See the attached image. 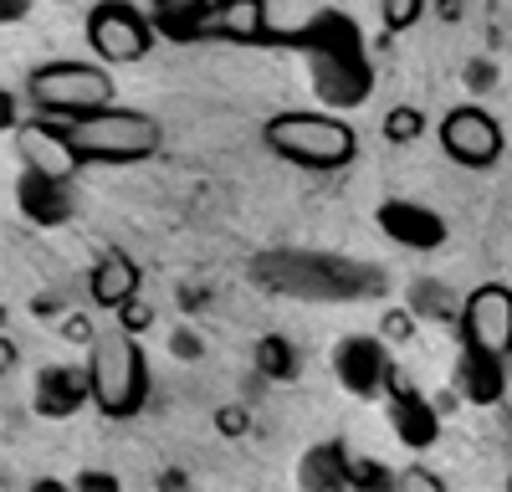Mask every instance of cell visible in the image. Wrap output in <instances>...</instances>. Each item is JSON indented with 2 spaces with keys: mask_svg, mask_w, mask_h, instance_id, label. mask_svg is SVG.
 <instances>
[{
  "mask_svg": "<svg viewBox=\"0 0 512 492\" xmlns=\"http://www.w3.org/2000/svg\"><path fill=\"white\" fill-rule=\"evenodd\" d=\"M210 36L267 41V0H210Z\"/></svg>",
  "mask_w": 512,
  "mask_h": 492,
  "instance_id": "17",
  "label": "cell"
},
{
  "mask_svg": "<svg viewBox=\"0 0 512 492\" xmlns=\"http://www.w3.org/2000/svg\"><path fill=\"white\" fill-rule=\"evenodd\" d=\"M297 47L308 52V72H313V88L323 103L333 108H354L369 98L374 88V67H369V52H364V36L354 21L344 16H318L303 36H292Z\"/></svg>",
  "mask_w": 512,
  "mask_h": 492,
  "instance_id": "2",
  "label": "cell"
},
{
  "mask_svg": "<svg viewBox=\"0 0 512 492\" xmlns=\"http://www.w3.org/2000/svg\"><path fill=\"white\" fill-rule=\"evenodd\" d=\"M420 129H425V118L415 108H390V118H384V139H395V144L420 139Z\"/></svg>",
  "mask_w": 512,
  "mask_h": 492,
  "instance_id": "22",
  "label": "cell"
},
{
  "mask_svg": "<svg viewBox=\"0 0 512 492\" xmlns=\"http://www.w3.org/2000/svg\"><path fill=\"white\" fill-rule=\"evenodd\" d=\"M256 369H262V375H272V380H292V375H297V354H292V344L277 339V334H267L262 344H256Z\"/></svg>",
  "mask_w": 512,
  "mask_h": 492,
  "instance_id": "20",
  "label": "cell"
},
{
  "mask_svg": "<svg viewBox=\"0 0 512 492\" xmlns=\"http://www.w3.org/2000/svg\"><path fill=\"white\" fill-rule=\"evenodd\" d=\"M88 41L103 62H139L154 47V31L128 0H108L88 16Z\"/></svg>",
  "mask_w": 512,
  "mask_h": 492,
  "instance_id": "7",
  "label": "cell"
},
{
  "mask_svg": "<svg viewBox=\"0 0 512 492\" xmlns=\"http://www.w3.org/2000/svg\"><path fill=\"white\" fill-rule=\"evenodd\" d=\"M384 334H390V339H410V318L405 313H390V318H384Z\"/></svg>",
  "mask_w": 512,
  "mask_h": 492,
  "instance_id": "28",
  "label": "cell"
},
{
  "mask_svg": "<svg viewBox=\"0 0 512 492\" xmlns=\"http://www.w3.org/2000/svg\"><path fill=\"white\" fill-rule=\"evenodd\" d=\"M441 144L456 164H472V170H487V164H497L502 154V129L497 118L482 113V108H451L446 123H441Z\"/></svg>",
  "mask_w": 512,
  "mask_h": 492,
  "instance_id": "9",
  "label": "cell"
},
{
  "mask_svg": "<svg viewBox=\"0 0 512 492\" xmlns=\"http://www.w3.org/2000/svg\"><path fill=\"white\" fill-rule=\"evenodd\" d=\"M67 134L77 144L82 159H103V164H128V159H144L159 144V123L149 113H128V108H98V113H82L67 123Z\"/></svg>",
  "mask_w": 512,
  "mask_h": 492,
  "instance_id": "5",
  "label": "cell"
},
{
  "mask_svg": "<svg viewBox=\"0 0 512 492\" xmlns=\"http://www.w3.org/2000/svg\"><path fill=\"white\" fill-rule=\"evenodd\" d=\"M77 487H118V477H103V472H88V477H77Z\"/></svg>",
  "mask_w": 512,
  "mask_h": 492,
  "instance_id": "31",
  "label": "cell"
},
{
  "mask_svg": "<svg viewBox=\"0 0 512 492\" xmlns=\"http://www.w3.org/2000/svg\"><path fill=\"white\" fill-rule=\"evenodd\" d=\"M461 344H487L497 354H512V287L487 282L461 303Z\"/></svg>",
  "mask_w": 512,
  "mask_h": 492,
  "instance_id": "8",
  "label": "cell"
},
{
  "mask_svg": "<svg viewBox=\"0 0 512 492\" xmlns=\"http://www.w3.org/2000/svg\"><path fill=\"white\" fill-rule=\"evenodd\" d=\"M425 11V0H384V26L390 31H410Z\"/></svg>",
  "mask_w": 512,
  "mask_h": 492,
  "instance_id": "23",
  "label": "cell"
},
{
  "mask_svg": "<svg viewBox=\"0 0 512 492\" xmlns=\"http://www.w3.org/2000/svg\"><path fill=\"white\" fill-rule=\"evenodd\" d=\"M26 93L41 113H62V118H82V113H98L113 98V77L103 67L88 62H52V67H36Z\"/></svg>",
  "mask_w": 512,
  "mask_h": 492,
  "instance_id": "6",
  "label": "cell"
},
{
  "mask_svg": "<svg viewBox=\"0 0 512 492\" xmlns=\"http://www.w3.org/2000/svg\"><path fill=\"white\" fill-rule=\"evenodd\" d=\"M88 375H93V405L103 416H113V421L134 416L149 395V364L134 344V328H108V334L93 339Z\"/></svg>",
  "mask_w": 512,
  "mask_h": 492,
  "instance_id": "3",
  "label": "cell"
},
{
  "mask_svg": "<svg viewBox=\"0 0 512 492\" xmlns=\"http://www.w3.org/2000/svg\"><path fill=\"white\" fill-rule=\"evenodd\" d=\"M400 487H415V492H441L446 482H441L436 472H420V467H415V472H405V477H400Z\"/></svg>",
  "mask_w": 512,
  "mask_h": 492,
  "instance_id": "24",
  "label": "cell"
},
{
  "mask_svg": "<svg viewBox=\"0 0 512 492\" xmlns=\"http://www.w3.org/2000/svg\"><path fill=\"white\" fill-rule=\"evenodd\" d=\"M16 205H21V216L36 221V226H62L72 216V200L62 190L57 175H41V170H26L16 180Z\"/></svg>",
  "mask_w": 512,
  "mask_h": 492,
  "instance_id": "15",
  "label": "cell"
},
{
  "mask_svg": "<svg viewBox=\"0 0 512 492\" xmlns=\"http://www.w3.org/2000/svg\"><path fill=\"white\" fill-rule=\"evenodd\" d=\"M390 385H395V375H390ZM390 416H395V436H400L410 451L436 446V436H441V421H436L431 400H420L415 390L395 385V395H390Z\"/></svg>",
  "mask_w": 512,
  "mask_h": 492,
  "instance_id": "16",
  "label": "cell"
},
{
  "mask_svg": "<svg viewBox=\"0 0 512 492\" xmlns=\"http://www.w3.org/2000/svg\"><path fill=\"white\" fill-rule=\"evenodd\" d=\"M154 313H149V303H139V298H128L123 303V328H144Z\"/></svg>",
  "mask_w": 512,
  "mask_h": 492,
  "instance_id": "25",
  "label": "cell"
},
{
  "mask_svg": "<svg viewBox=\"0 0 512 492\" xmlns=\"http://www.w3.org/2000/svg\"><path fill=\"white\" fill-rule=\"evenodd\" d=\"M390 477H384L379 467H354V487H384Z\"/></svg>",
  "mask_w": 512,
  "mask_h": 492,
  "instance_id": "27",
  "label": "cell"
},
{
  "mask_svg": "<svg viewBox=\"0 0 512 492\" xmlns=\"http://www.w3.org/2000/svg\"><path fill=\"white\" fill-rule=\"evenodd\" d=\"M333 369H338V380H344V390H354V395H374L384 380L395 375V369L384 364L379 339H344L338 354H333Z\"/></svg>",
  "mask_w": 512,
  "mask_h": 492,
  "instance_id": "12",
  "label": "cell"
},
{
  "mask_svg": "<svg viewBox=\"0 0 512 492\" xmlns=\"http://www.w3.org/2000/svg\"><path fill=\"white\" fill-rule=\"evenodd\" d=\"M82 400H93V375H88V369L52 364V369H41V375H36V410H41V416L62 421V416H72Z\"/></svg>",
  "mask_w": 512,
  "mask_h": 492,
  "instance_id": "14",
  "label": "cell"
},
{
  "mask_svg": "<svg viewBox=\"0 0 512 492\" xmlns=\"http://www.w3.org/2000/svg\"><path fill=\"white\" fill-rule=\"evenodd\" d=\"M216 426H221V431H231V436H241V431H246V410H236V405H231V410H221Z\"/></svg>",
  "mask_w": 512,
  "mask_h": 492,
  "instance_id": "26",
  "label": "cell"
},
{
  "mask_svg": "<svg viewBox=\"0 0 512 492\" xmlns=\"http://www.w3.org/2000/svg\"><path fill=\"white\" fill-rule=\"evenodd\" d=\"M262 134H267L272 154H282L292 164H308V170H338L359 149L349 123L323 118V113H277V118H267Z\"/></svg>",
  "mask_w": 512,
  "mask_h": 492,
  "instance_id": "4",
  "label": "cell"
},
{
  "mask_svg": "<svg viewBox=\"0 0 512 492\" xmlns=\"http://www.w3.org/2000/svg\"><path fill=\"white\" fill-rule=\"evenodd\" d=\"M26 11H31V0H0V21H16Z\"/></svg>",
  "mask_w": 512,
  "mask_h": 492,
  "instance_id": "30",
  "label": "cell"
},
{
  "mask_svg": "<svg viewBox=\"0 0 512 492\" xmlns=\"http://www.w3.org/2000/svg\"><path fill=\"white\" fill-rule=\"evenodd\" d=\"M379 226L390 231L400 246H415V252H431V246L446 241V221L436 211H425L415 200H384L379 205Z\"/></svg>",
  "mask_w": 512,
  "mask_h": 492,
  "instance_id": "11",
  "label": "cell"
},
{
  "mask_svg": "<svg viewBox=\"0 0 512 492\" xmlns=\"http://www.w3.org/2000/svg\"><path fill=\"white\" fill-rule=\"evenodd\" d=\"M175 354H180V359H195V354H200V339H190L185 328H180V334H175Z\"/></svg>",
  "mask_w": 512,
  "mask_h": 492,
  "instance_id": "29",
  "label": "cell"
},
{
  "mask_svg": "<svg viewBox=\"0 0 512 492\" xmlns=\"http://www.w3.org/2000/svg\"><path fill=\"white\" fill-rule=\"evenodd\" d=\"M88 287H93V303H103V308H123L128 298L139 293V267L128 262L123 252H103V262L93 267Z\"/></svg>",
  "mask_w": 512,
  "mask_h": 492,
  "instance_id": "19",
  "label": "cell"
},
{
  "mask_svg": "<svg viewBox=\"0 0 512 492\" xmlns=\"http://www.w3.org/2000/svg\"><path fill=\"white\" fill-rule=\"evenodd\" d=\"M297 482L313 487V492H338V487H354V462H349V451L338 446V441H323L313 446L303 467H297Z\"/></svg>",
  "mask_w": 512,
  "mask_h": 492,
  "instance_id": "18",
  "label": "cell"
},
{
  "mask_svg": "<svg viewBox=\"0 0 512 492\" xmlns=\"http://www.w3.org/2000/svg\"><path fill=\"white\" fill-rule=\"evenodd\" d=\"M16 154H21L26 170L57 175V180H67V175L77 170V164H82V154H77L72 134H67V129H57V123H47V118H36V123H16Z\"/></svg>",
  "mask_w": 512,
  "mask_h": 492,
  "instance_id": "10",
  "label": "cell"
},
{
  "mask_svg": "<svg viewBox=\"0 0 512 492\" xmlns=\"http://www.w3.org/2000/svg\"><path fill=\"white\" fill-rule=\"evenodd\" d=\"M251 277L267 282L282 298H318V303H344V298H374L384 287V272L369 262L328 257V252H267L251 262Z\"/></svg>",
  "mask_w": 512,
  "mask_h": 492,
  "instance_id": "1",
  "label": "cell"
},
{
  "mask_svg": "<svg viewBox=\"0 0 512 492\" xmlns=\"http://www.w3.org/2000/svg\"><path fill=\"white\" fill-rule=\"evenodd\" d=\"M410 308L420 318H456V303H451V293L441 282H415L410 287Z\"/></svg>",
  "mask_w": 512,
  "mask_h": 492,
  "instance_id": "21",
  "label": "cell"
},
{
  "mask_svg": "<svg viewBox=\"0 0 512 492\" xmlns=\"http://www.w3.org/2000/svg\"><path fill=\"white\" fill-rule=\"evenodd\" d=\"M456 390L472 400V405H497L502 390H507L502 354L487 349V344H466L461 349V364H456Z\"/></svg>",
  "mask_w": 512,
  "mask_h": 492,
  "instance_id": "13",
  "label": "cell"
}]
</instances>
